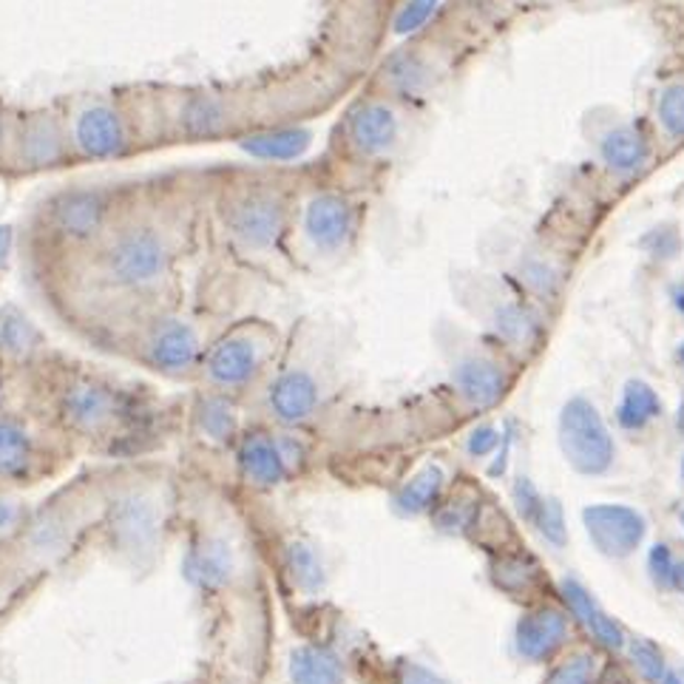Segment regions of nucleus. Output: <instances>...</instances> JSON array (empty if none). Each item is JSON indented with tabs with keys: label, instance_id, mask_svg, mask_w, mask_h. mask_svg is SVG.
<instances>
[{
	"label": "nucleus",
	"instance_id": "19",
	"mask_svg": "<svg viewBox=\"0 0 684 684\" xmlns=\"http://www.w3.org/2000/svg\"><path fill=\"white\" fill-rule=\"evenodd\" d=\"M563 596H566V602L571 605L573 614L580 616L582 625H586V628L591 630V634H594L600 642H605L607 648H622L625 636H622L619 625L602 614L600 607H596V602L591 600V594H588L580 582H573V580L563 582Z\"/></svg>",
	"mask_w": 684,
	"mask_h": 684
},
{
	"label": "nucleus",
	"instance_id": "2",
	"mask_svg": "<svg viewBox=\"0 0 684 684\" xmlns=\"http://www.w3.org/2000/svg\"><path fill=\"white\" fill-rule=\"evenodd\" d=\"M119 196L112 188H66L51 194L35 213L32 233L51 253L85 256L108 231Z\"/></svg>",
	"mask_w": 684,
	"mask_h": 684
},
{
	"label": "nucleus",
	"instance_id": "46",
	"mask_svg": "<svg viewBox=\"0 0 684 684\" xmlns=\"http://www.w3.org/2000/svg\"><path fill=\"white\" fill-rule=\"evenodd\" d=\"M673 308L679 310V315H684V285L673 287Z\"/></svg>",
	"mask_w": 684,
	"mask_h": 684
},
{
	"label": "nucleus",
	"instance_id": "33",
	"mask_svg": "<svg viewBox=\"0 0 684 684\" xmlns=\"http://www.w3.org/2000/svg\"><path fill=\"white\" fill-rule=\"evenodd\" d=\"M630 657H634V664L639 668V673H642L648 682H662L664 659L662 653H659L657 645L645 642V639H634V645H630Z\"/></svg>",
	"mask_w": 684,
	"mask_h": 684
},
{
	"label": "nucleus",
	"instance_id": "24",
	"mask_svg": "<svg viewBox=\"0 0 684 684\" xmlns=\"http://www.w3.org/2000/svg\"><path fill=\"white\" fill-rule=\"evenodd\" d=\"M440 486H443V472L438 466H427L401 489V495L395 497V506H398L401 514H420L434 503Z\"/></svg>",
	"mask_w": 684,
	"mask_h": 684
},
{
	"label": "nucleus",
	"instance_id": "23",
	"mask_svg": "<svg viewBox=\"0 0 684 684\" xmlns=\"http://www.w3.org/2000/svg\"><path fill=\"white\" fill-rule=\"evenodd\" d=\"M290 679L293 684H341L344 673L327 650L299 648L290 659Z\"/></svg>",
	"mask_w": 684,
	"mask_h": 684
},
{
	"label": "nucleus",
	"instance_id": "10",
	"mask_svg": "<svg viewBox=\"0 0 684 684\" xmlns=\"http://www.w3.org/2000/svg\"><path fill=\"white\" fill-rule=\"evenodd\" d=\"M262 370V344L247 333L236 329L219 338L205 356V372L217 386H242Z\"/></svg>",
	"mask_w": 684,
	"mask_h": 684
},
{
	"label": "nucleus",
	"instance_id": "39",
	"mask_svg": "<svg viewBox=\"0 0 684 684\" xmlns=\"http://www.w3.org/2000/svg\"><path fill=\"white\" fill-rule=\"evenodd\" d=\"M514 497H517V509H520V514H523L525 520H531V523H534V514H537L540 503H543V497L537 495V489H534V486H531L529 480H520V483H517Z\"/></svg>",
	"mask_w": 684,
	"mask_h": 684
},
{
	"label": "nucleus",
	"instance_id": "8",
	"mask_svg": "<svg viewBox=\"0 0 684 684\" xmlns=\"http://www.w3.org/2000/svg\"><path fill=\"white\" fill-rule=\"evenodd\" d=\"M582 520L591 543L614 559L634 554L645 540V517L628 506H591Z\"/></svg>",
	"mask_w": 684,
	"mask_h": 684
},
{
	"label": "nucleus",
	"instance_id": "41",
	"mask_svg": "<svg viewBox=\"0 0 684 684\" xmlns=\"http://www.w3.org/2000/svg\"><path fill=\"white\" fill-rule=\"evenodd\" d=\"M401 684H443V682H440L434 673H429L427 668H420V664H406Z\"/></svg>",
	"mask_w": 684,
	"mask_h": 684
},
{
	"label": "nucleus",
	"instance_id": "21",
	"mask_svg": "<svg viewBox=\"0 0 684 684\" xmlns=\"http://www.w3.org/2000/svg\"><path fill=\"white\" fill-rule=\"evenodd\" d=\"M495 329L511 347H531L543 333L540 315L520 301H506L495 310Z\"/></svg>",
	"mask_w": 684,
	"mask_h": 684
},
{
	"label": "nucleus",
	"instance_id": "35",
	"mask_svg": "<svg viewBox=\"0 0 684 684\" xmlns=\"http://www.w3.org/2000/svg\"><path fill=\"white\" fill-rule=\"evenodd\" d=\"M434 9H438V0H409L398 12V18H395V32L398 35H409V32L420 28L432 18Z\"/></svg>",
	"mask_w": 684,
	"mask_h": 684
},
{
	"label": "nucleus",
	"instance_id": "25",
	"mask_svg": "<svg viewBox=\"0 0 684 684\" xmlns=\"http://www.w3.org/2000/svg\"><path fill=\"white\" fill-rule=\"evenodd\" d=\"M117 531L119 537L131 545L148 543L154 537V509L142 497H131L123 500L117 509Z\"/></svg>",
	"mask_w": 684,
	"mask_h": 684
},
{
	"label": "nucleus",
	"instance_id": "16",
	"mask_svg": "<svg viewBox=\"0 0 684 684\" xmlns=\"http://www.w3.org/2000/svg\"><path fill=\"white\" fill-rule=\"evenodd\" d=\"M600 156L607 171L619 176H630L645 169L650 156V142L636 126H619L607 131L600 142Z\"/></svg>",
	"mask_w": 684,
	"mask_h": 684
},
{
	"label": "nucleus",
	"instance_id": "20",
	"mask_svg": "<svg viewBox=\"0 0 684 684\" xmlns=\"http://www.w3.org/2000/svg\"><path fill=\"white\" fill-rule=\"evenodd\" d=\"M662 415V398L657 395V390L645 381H628L625 390H622V401L616 406V420H619V427L630 429H645L650 420H657Z\"/></svg>",
	"mask_w": 684,
	"mask_h": 684
},
{
	"label": "nucleus",
	"instance_id": "5",
	"mask_svg": "<svg viewBox=\"0 0 684 684\" xmlns=\"http://www.w3.org/2000/svg\"><path fill=\"white\" fill-rule=\"evenodd\" d=\"M228 231L251 251H267L279 242L287 224L285 196L270 185H242L222 202Z\"/></svg>",
	"mask_w": 684,
	"mask_h": 684
},
{
	"label": "nucleus",
	"instance_id": "36",
	"mask_svg": "<svg viewBox=\"0 0 684 684\" xmlns=\"http://www.w3.org/2000/svg\"><path fill=\"white\" fill-rule=\"evenodd\" d=\"M594 682V659L573 657L566 664H559L548 684H591Z\"/></svg>",
	"mask_w": 684,
	"mask_h": 684
},
{
	"label": "nucleus",
	"instance_id": "43",
	"mask_svg": "<svg viewBox=\"0 0 684 684\" xmlns=\"http://www.w3.org/2000/svg\"><path fill=\"white\" fill-rule=\"evenodd\" d=\"M9 131H12V114L0 105V169H3V156H7Z\"/></svg>",
	"mask_w": 684,
	"mask_h": 684
},
{
	"label": "nucleus",
	"instance_id": "9",
	"mask_svg": "<svg viewBox=\"0 0 684 684\" xmlns=\"http://www.w3.org/2000/svg\"><path fill=\"white\" fill-rule=\"evenodd\" d=\"M301 231L315 251L336 253L347 247L349 236L356 231V210L344 196L318 194L304 208Z\"/></svg>",
	"mask_w": 684,
	"mask_h": 684
},
{
	"label": "nucleus",
	"instance_id": "6",
	"mask_svg": "<svg viewBox=\"0 0 684 684\" xmlns=\"http://www.w3.org/2000/svg\"><path fill=\"white\" fill-rule=\"evenodd\" d=\"M559 449L580 475H602L614 463V438L596 406L571 398L559 413Z\"/></svg>",
	"mask_w": 684,
	"mask_h": 684
},
{
	"label": "nucleus",
	"instance_id": "15",
	"mask_svg": "<svg viewBox=\"0 0 684 684\" xmlns=\"http://www.w3.org/2000/svg\"><path fill=\"white\" fill-rule=\"evenodd\" d=\"M315 404H318V390H315V381L308 372H285L270 386L273 413H276V418L285 420V424L308 420L313 415Z\"/></svg>",
	"mask_w": 684,
	"mask_h": 684
},
{
	"label": "nucleus",
	"instance_id": "30",
	"mask_svg": "<svg viewBox=\"0 0 684 684\" xmlns=\"http://www.w3.org/2000/svg\"><path fill=\"white\" fill-rule=\"evenodd\" d=\"M659 126L664 128L668 137L673 140H684V85H668L659 94Z\"/></svg>",
	"mask_w": 684,
	"mask_h": 684
},
{
	"label": "nucleus",
	"instance_id": "26",
	"mask_svg": "<svg viewBox=\"0 0 684 684\" xmlns=\"http://www.w3.org/2000/svg\"><path fill=\"white\" fill-rule=\"evenodd\" d=\"M188 577L199 586H222L231 577V554L222 543H213L188 559Z\"/></svg>",
	"mask_w": 684,
	"mask_h": 684
},
{
	"label": "nucleus",
	"instance_id": "11",
	"mask_svg": "<svg viewBox=\"0 0 684 684\" xmlns=\"http://www.w3.org/2000/svg\"><path fill=\"white\" fill-rule=\"evenodd\" d=\"M398 114L386 103H361L347 117V142L361 156L386 154L398 140Z\"/></svg>",
	"mask_w": 684,
	"mask_h": 684
},
{
	"label": "nucleus",
	"instance_id": "31",
	"mask_svg": "<svg viewBox=\"0 0 684 684\" xmlns=\"http://www.w3.org/2000/svg\"><path fill=\"white\" fill-rule=\"evenodd\" d=\"M290 568H293V577L301 588H308V591L322 588V563L313 554V548H308V545H293L290 548Z\"/></svg>",
	"mask_w": 684,
	"mask_h": 684
},
{
	"label": "nucleus",
	"instance_id": "50",
	"mask_svg": "<svg viewBox=\"0 0 684 684\" xmlns=\"http://www.w3.org/2000/svg\"><path fill=\"white\" fill-rule=\"evenodd\" d=\"M682 472H684V461H682Z\"/></svg>",
	"mask_w": 684,
	"mask_h": 684
},
{
	"label": "nucleus",
	"instance_id": "3",
	"mask_svg": "<svg viewBox=\"0 0 684 684\" xmlns=\"http://www.w3.org/2000/svg\"><path fill=\"white\" fill-rule=\"evenodd\" d=\"M63 117L74 162H108L137 151V117L119 100L85 97Z\"/></svg>",
	"mask_w": 684,
	"mask_h": 684
},
{
	"label": "nucleus",
	"instance_id": "29",
	"mask_svg": "<svg viewBox=\"0 0 684 684\" xmlns=\"http://www.w3.org/2000/svg\"><path fill=\"white\" fill-rule=\"evenodd\" d=\"M199 427L208 438L228 440L236 432V409L228 398H205L199 404Z\"/></svg>",
	"mask_w": 684,
	"mask_h": 684
},
{
	"label": "nucleus",
	"instance_id": "42",
	"mask_svg": "<svg viewBox=\"0 0 684 684\" xmlns=\"http://www.w3.org/2000/svg\"><path fill=\"white\" fill-rule=\"evenodd\" d=\"M468 514L472 511L468 509H461V506H449L443 514H440V525H447V529H454V525H463L468 520Z\"/></svg>",
	"mask_w": 684,
	"mask_h": 684
},
{
	"label": "nucleus",
	"instance_id": "14",
	"mask_svg": "<svg viewBox=\"0 0 684 684\" xmlns=\"http://www.w3.org/2000/svg\"><path fill=\"white\" fill-rule=\"evenodd\" d=\"M563 639H566V616L554 607L534 611L517 625V650L525 659L552 657L554 650L563 645Z\"/></svg>",
	"mask_w": 684,
	"mask_h": 684
},
{
	"label": "nucleus",
	"instance_id": "27",
	"mask_svg": "<svg viewBox=\"0 0 684 684\" xmlns=\"http://www.w3.org/2000/svg\"><path fill=\"white\" fill-rule=\"evenodd\" d=\"M32 440L12 420H0V475H14L28 463Z\"/></svg>",
	"mask_w": 684,
	"mask_h": 684
},
{
	"label": "nucleus",
	"instance_id": "48",
	"mask_svg": "<svg viewBox=\"0 0 684 684\" xmlns=\"http://www.w3.org/2000/svg\"><path fill=\"white\" fill-rule=\"evenodd\" d=\"M679 429H682V434H684V398H682V404H679Z\"/></svg>",
	"mask_w": 684,
	"mask_h": 684
},
{
	"label": "nucleus",
	"instance_id": "18",
	"mask_svg": "<svg viewBox=\"0 0 684 684\" xmlns=\"http://www.w3.org/2000/svg\"><path fill=\"white\" fill-rule=\"evenodd\" d=\"M239 463H242V472L258 486H273L285 477V454L279 443L267 434H251L242 443Z\"/></svg>",
	"mask_w": 684,
	"mask_h": 684
},
{
	"label": "nucleus",
	"instance_id": "13",
	"mask_svg": "<svg viewBox=\"0 0 684 684\" xmlns=\"http://www.w3.org/2000/svg\"><path fill=\"white\" fill-rule=\"evenodd\" d=\"M454 384L468 404L486 409L503 398L509 390V375L500 363L489 361V358H468L454 370Z\"/></svg>",
	"mask_w": 684,
	"mask_h": 684
},
{
	"label": "nucleus",
	"instance_id": "22",
	"mask_svg": "<svg viewBox=\"0 0 684 684\" xmlns=\"http://www.w3.org/2000/svg\"><path fill=\"white\" fill-rule=\"evenodd\" d=\"M384 80L398 94H420L432 83V66L418 51H401L384 66Z\"/></svg>",
	"mask_w": 684,
	"mask_h": 684
},
{
	"label": "nucleus",
	"instance_id": "37",
	"mask_svg": "<svg viewBox=\"0 0 684 684\" xmlns=\"http://www.w3.org/2000/svg\"><path fill=\"white\" fill-rule=\"evenodd\" d=\"M534 523L540 525L545 537L552 540V543H563L566 540V523H563V509H559L557 500H543L534 514Z\"/></svg>",
	"mask_w": 684,
	"mask_h": 684
},
{
	"label": "nucleus",
	"instance_id": "44",
	"mask_svg": "<svg viewBox=\"0 0 684 684\" xmlns=\"http://www.w3.org/2000/svg\"><path fill=\"white\" fill-rule=\"evenodd\" d=\"M671 586H676L684 594V557L673 559V571H671Z\"/></svg>",
	"mask_w": 684,
	"mask_h": 684
},
{
	"label": "nucleus",
	"instance_id": "38",
	"mask_svg": "<svg viewBox=\"0 0 684 684\" xmlns=\"http://www.w3.org/2000/svg\"><path fill=\"white\" fill-rule=\"evenodd\" d=\"M671 571H673V557L668 545H653L650 552V573L659 586H671Z\"/></svg>",
	"mask_w": 684,
	"mask_h": 684
},
{
	"label": "nucleus",
	"instance_id": "47",
	"mask_svg": "<svg viewBox=\"0 0 684 684\" xmlns=\"http://www.w3.org/2000/svg\"><path fill=\"white\" fill-rule=\"evenodd\" d=\"M662 684H684V682H682V679H679V676H673V673H664Z\"/></svg>",
	"mask_w": 684,
	"mask_h": 684
},
{
	"label": "nucleus",
	"instance_id": "49",
	"mask_svg": "<svg viewBox=\"0 0 684 684\" xmlns=\"http://www.w3.org/2000/svg\"><path fill=\"white\" fill-rule=\"evenodd\" d=\"M679 361L684 363V344H682V347H679Z\"/></svg>",
	"mask_w": 684,
	"mask_h": 684
},
{
	"label": "nucleus",
	"instance_id": "7",
	"mask_svg": "<svg viewBox=\"0 0 684 684\" xmlns=\"http://www.w3.org/2000/svg\"><path fill=\"white\" fill-rule=\"evenodd\" d=\"M142 352L154 370L185 372L194 367L196 356H199V338L188 322L156 313L154 318H148Z\"/></svg>",
	"mask_w": 684,
	"mask_h": 684
},
{
	"label": "nucleus",
	"instance_id": "28",
	"mask_svg": "<svg viewBox=\"0 0 684 684\" xmlns=\"http://www.w3.org/2000/svg\"><path fill=\"white\" fill-rule=\"evenodd\" d=\"M308 146V134L304 131H270L262 137H253L247 142V151L265 160H290V156L301 154Z\"/></svg>",
	"mask_w": 684,
	"mask_h": 684
},
{
	"label": "nucleus",
	"instance_id": "34",
	"mask_svg": "<svg viewBox=\"0 0 684 684\" xmlns=\"http://www.w3.org/2000/svg\"><path fill=\"white\" fill-rule=\"evenodd\" d=\"M642 247L648 256L659 258V262H671V258H676L679 247H682V239H679V233L673 228H653L642 239Z\"/></svg>",
	"mask_w": 684,
	"mask_h": 684
},
{
	"label": "nucleus",
	"instance_id": "45",
	"mask_svg": "<svg viewBox=\"0 0 684 684\" xmlns=\"http://www.w3.org/2000/svg\"><path fill=\"white\" fill-rule=\"evenodd\" d=\"M12 517H14V509L9 503H0V531L7 529L9 523H12Z\"/></svg>",
	"mask_w": 684,
	"mask_h": 684
},
{
	"label": "nucleus",
	"instance_id": "4",
	"mask_svg": "<svg viewBox=\"0 0 684 684\" xmlns=\"http://www.w3.org/2000/svg\"><path fill=\"white\" fill-rule=\"evenodd\" d=\"M74 165L66 117L57 112H26L12 117L3 169L18 176L46 174V171Z\"/></svg>",
	"mask_w": 684,
	"mask_h": 684
},
{
	"label": "nucleus",
	"instance_id": "40",
	"mask_svg": "<svg viewBox=\"0 0 684 684\" xmlns=\"http://www.w3.org/2000/svg\"><path fill=\"white\" fill-rule=\"evenodd\" d=\"M500 443V434H497L495 427H480L472 432V438H468V454L472 457H483V454H489L491 449Z\"/></svg>",
	"mask_w": 684,
	"mask_h": 684
},
{
	"label": "nucleus",
	"instance_id": "1",
	"mask_svg": "<svg viewBox=\"0 0 684 684\" xmlns=\"http://www.w3.org/2000/svg\"><path fill=\"white\" fill-rule=\"evenodd\" d=\"M83 262L91 265V285L114 299H154L174 273V233L160 219V208L119 202L108 231Z\"/></svg>",
	"mask_w": 684,
	"mask_h": 684
},
{
	"label": "nucleus",
	"instance_id": "32",
	"mask_svg": "<svg viewBox=\"0 0 684 684\" xmlns=\"http://www.w3.org/2000/svg\"><path fill=\"white\" fill-rule=\"evenodd\" d=\"M523 281L529 285L531 293L543 295V299H552L557 293V270L552 265H545L543 258H529L523 265Z\"/></svg>",
	"mask_w": 684,
	"mask_h": 684
},
{
	"label": "nucleus",
	"instance_id": "17",
	"mask_svg": "<svg viewBox=\"0 0 684 684\" xmlns=\"http://www.w3.org/2000/svg\"><path fill=\"white\" fill-rule=\"evenodd\" d=\"M66 418L80 429H100L114 415V395L103 384L94 381H78L66 392L63 401Z\"/></svg>",
	"mask_w": 684,
	"mask_h": 684
},
{
	"label": "nucleus",
	"instance_id": "12",
	"mask_svg": "<svg viewBox=\"0 0 684 684\" xmlns=\"http://www.w3.org/2000/svg\"><path fill=\"white\" fill-rule=\"evenodd\" d=\"M176 126H179L182 137L188 140H219L222 134L231 131V108L228 100L219 94H185L176 108Z\"/></svg>",
	"mask_w": 684,
	"mask_h": 684
}]
</instances>
